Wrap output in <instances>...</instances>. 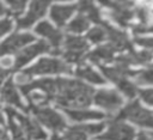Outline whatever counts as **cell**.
Wrapping results in <instances>:
<instances>
[{
  "mask_svg": "<svg viewBox=\"0 0 153 140\" xmlns=\"http://www.w3.org/2000/svg\"><path fill=\"white\" fill-rule=\"evenodd\" d=\"M105 123L98 124H79L67 128L63 134V140H86L90 135H96L103 130Z\"/></svg>",
  "mask_w": 153,
  "mask_h": 140,
  "instance_id": "5bb4252c",
  "label": "cell"
},
{
  "mask_svg": "<svg viewBox=\"0 0 153 140\" xmlns=\"http://www.w3.org/2000/svg\"><path fill=\"white\" fill-rule=\"evenodd\" d=\"M147 10V16H148V20H153V5L146 7Z\"/></svg>",
  "mask_w": 153,
  "mask_h": 140,
  "instance_id": "d6a6232c",
  "label": "cell"
},
{
  "mask_svg": "<svg viewBox=\"0 0 153 140\" xmlns=\"http://www.w3.org/2000/svg\"><path fill=\"white\" fill-rule=\"evenodd\" d=\"M140 96H141V99L149 104V105H153V89H147V90H143L140 92Z\"/></svg>",
  "mask_w": 153,
  "mask_h": 140,
  "instance_id": "f546056e",
  "label": "cell"
},
{
  "mask_svg": "<svg viewBox=\"0 0 153 140\" xmlns=\"http://www.w3.org/2000/svg\"><path fill=\"white\" fill-rule=\"evenodd\" d=\"M135 130L127 123H124L121 118L111 121L109 123L108 130L98 136L99 140H134Z\"/></svg>",
  "mask_w": 153,
  "mask_h": 140,
  "instance_id": "ba28073f",
  "label": "cell"
},
{
  "mask_svg": "<svg viewBox=\"0 0 153 140\" xmlns=\"http://www.w3.org/2000/svg\"><path fill=\"white\" fill-rule=\"evenodd\" d=\"M10 74V72L8 71H5V69H2L1 67H0V89H1V86H2V84L5 83V79L7 78V75Z\"/></svg>",
  "mask_w": 153,
  "mask_h": 140,
  "instance_id": "4dcf8cb0",
  "label": "cell"
},
{
  "mask_svg": "<svg viewBox=\"0 0 153 140\" xmlns=\"http://www.w3.org/2000/svg\"><path fill=\"white\" fill-rule=\"evenodd\" d=\"M76 10V5H54L50 8V18L56 25L62 26Z\"/></svg>",
  "mask_w": 153,
  "mask_h": 140,
  "instance_id": "e0dca14e",
  "label": "cell"
},
{
  "mask_svg": "<svg viewBox=\"0 0 153 140\" xmlns=\"http://www.w3.org/2000/svg\"><path fill=\"white\" fill-rule=\"evenodd\" d=\"M88 24H90V20H88L85 16H82V14L79 13V14L69 23V25H68V31L76 32V34L82 32V31H85V30L88 28Z\"/></svg>",
  "mask_w": 153,
  "mask_h": 140,
  "instance_id": "7402d4cb",
  "label": "cell"
},
{
  "mask_svg": "<svg viewBox=\"0 0 153 140\" xmlns=\"http://www.w3.org/2000/svg\"><path fill=\"white\" fill-rule=\"evenodd\" d=\"M63 47H65L63 57L66 59V61L69 62H80L86 50L88 49V44L82 37H76L71 35L66 36L63 41Z\"/></svg>",
  "mask_w": 153,
  "mask_h": 140,
  "instance_id": "8992f818",
  "label": "cell"
},
{
  "mask_svg": "<svg viewBox=\"0 0 153 140\" xmlns=\"http://www.w3.org/2000/svg\"><path fill=\"white\" fill-rule=\"evenodd\" d=\"M102 5L110 8L109 16L121 26H127L134 17L133 4L130 1H100Z\"/></svg>",
  "mask_w": 153,
  "mask_h": 140,
  "instance_id": "5b68a950",
  "label": "cell"
},
{
  "mask_svg": "<svg viewBox=\"0 0 153 140\" xmlns=\"http://www.w3.org/2000/svg\"><path fill=\"white\" fill-rule=\"evenodd\" d=\"M137 140H153V134H147L145 132H141L137 136Z\"/></svg>",
  "mask_w": 153,
  "mask_h": 140,
  "instance_id": "1f68e13d",
  "label": "cell"
},
{
  "mask_svg": "<svg viewBox=\"0 0 153 140\" xmlns=\"http://www.w3.org/2000/svg\"><path fill=\"white\" fill-rule=\"evenodd\" d=\"M75 75L79 78L86 79L93 84H105L106 83V80L100 74H98L96 71H93L90 66H86V65L79 66L75 71Z\"/></svg>",
  "mask_w": 153,
  "mask_h": 140,
  "instance_id": "ffe728a7",
  "label": "cell"
},
{
  "mask_svg": "<svg viewBox=\"0 0 153 140\" xmlns=\"http://www.w3.org/2000/svg\"><path fill=\"white\" fill-rule=\"evenodd\" d=\"M13 28V22L10 18L0 19V37L5 36L7 32H10Z\"/></svg>",
  "mask_w": 153,
  "mask_h": 140,
  "instance_id": "f1b7e54d",
  "label": "cell"
},
{
  "mask_svg": "<svg viewBox=\"0 0 153 140\" xmlns=\"http://www.w3.org/2000/svg\"><path fill=\"white\" fill-rule=\"evenodd\" d=\"M25 6H26V1H7L6 11L11 16L17 17L24 12Z\"/></svg>",
  "mask_w": 153,
  "mask_h": 140,
  "instance_id": "484cf974",
  "label": "cell"
},
{
  "mask_svg": "<svg viewBox=\"0 0 153 140\" xmlns=\"http://www.w3.org/2000/svg\"><path fill=\"white\" fill-rule=\"evenodd\" d=\"M115 84L117 85V87H118L127 97H129V98L135 97V95H136V86H135L131 81H129L128 78H121V79H118Z\"/></svg>",
  "mask_w": 153,
  "mask_h": 140,
  "instance_id": "cb8c5ba5",
  "label": "cell"
},
{
  "mask_svg": "<svg viewBox=\"0 0 153 140\" xmlns=\"http://www.w3.org/2000/svg\"><path fill=\"white\" fill-rule=\"evenodd\" d=\"M35 41V36L29 32H18L11 35L8 38L0 43V57L5 55H10L12 53H17L24 45Z\"/></svg>",
  "mask_w": 153,
  "mask_h": 140,
  "instance_id": "30bf717a",
  "label": "cell"
},
{
  "mask_svg": "<svg viewBox=\"0 0 153 140\" xmlns=\"http://www.w3.org/2000/svg\"><path fill=\"white\" fill-rule=\"evenodd\" d=\"M0 99H1V102L6 103L8 105L26 110V108L23 104V102L20 99V96H19V93L17 91V87H16L14 83L12 81V79H8L2 84L1 90H0Z\"/></svg>",
  "mask_w": 153,
  "mask_h": 140,
  "instance_id": "2e32d148",
  "label": "cell"
},
{
  "mask_svg": "<svg viewBox=\"0 0 153 140\" xmlns=\"http://www.w3.org/2000/svg\"><path fill=\"white\" fill-rule=\"evenodd\" d=\"M134 77H135L136 81L141 85L153 84V63L149 65L146 69H142L140 72H135Z\"/></svg>",
  "mask_w": 153,
  "mask_h": 140,
  "instance_id": "d4e9b609",
  "label": "cell"
},
{
  "mask_svg": "<svg viewBox=\"0 0 153 140\" xmlns=\"http://www.w3.org/2000/svg\"><path fill=\"white\" fill-rule=\"evenodd\" d=\"M134 42L136 44L143 47L148 51L153 50V37H135L134 38Z\"/></svg>",
  "mask_w": 153,
  "mask_h": 140,
  "instance_id": "83f0119b",
  "label": "cell"
},
{
  "mask_svg": "<svg viewBox=\"0 0 153 140\" xmlns=\"http://www.w3.org/2000/svg\"><path fill=\"white\" fill-rule=\"evenodd\" d=\"M93 101L97 105L110 112L117 111L123 104L122 97L115 90H99L93 95Z\"/></svg>",
  "mask_w": 153,
  "mask_h": 140,
  "instance_id": "8fae6325",
  "label": "cell"
},
{
  "mask_svg": "<svg viewBox=\"0 0 153 140\" xmlns=\"http://www.w3.org/2000/svg\"><path fill=\"white\" fill-rule=\"evenodd\" d=\"M53 140H60V139H59V138H57V136H56V135H55V136H54V138H53Z\"/></svg>",
  "mask_w": 153,
  "mask_h": 140,
  "instance_id": "d590c367",
  "label": "cell"
},
{
  "mask_svg": "<svg viewBox=\"0 0 153 140\" xmlns=\"http://www.w3.org/2000/svg\"><path fill=\"white\" fill-rule=\"evenodd\" d=\"M120 118H128L140 127L153 128V114L142 108L137 101L128 104L121 112Z\"/></svg>",
  "mask_w": 153,
  "mask_h": 140,
  "instance_id": "3957f363",
  "label": "cell"
},
{
  "mask_svg": "<svg viewBox=\"0 0 153 140\" xmlns=\"http://www.w3.org/2000/svg\"><path fill=\"white\" fill-rule=\"evenodd\" d=\"M79 13L85 16L88 20H92L97 24L102 23V18H100V13L99 10L91 2V1H81L79 5Z\"/></svg>",
  "mask_w": 153,
  "mask_h": 140,
  "instance_id": "44dd1931",
  "label": "cell"
},
{
  "mask_svg": "<svg viewBox=\"0 0 153 140\" xmlns=\"http://www.w3.org/2000/svg\"><path fill=\"white\" fill-rule=\"evenodd\" d=\"M7 121H8V128L12 134V140H25V132L23 130L22 126L11 116L7 115Z\"/></svg>",
  "mask_w": 153,
  "mask_h": 140,
  "instance_id": "603a6c76",
  "label": "cell"
},
{
  "mask_svg": "<svg viewBox=\"0 0 153 140\" xmlns=\"http://www.w3.org/2000/svg\"><path fill=\"white\" fill-rule=\"evenodd\" d=\"M47 51H50V47L44 41H38L35 44H31L27 48H24L23 50L18 51L17 55H16V57L13 59L14 60L13 71L19 69L20 67H23L24 65H26L27 62H30L37 55H39L42 53H47Z\"/></svg>",
  "mask_w": 153,
  "mask_h": 140,
  "instance_id": "9c48e42d",
  "label": "cell"
},
{
  "mask_svg": "<svg viewBox=\"0 0 153 140\" xmlns=\"http://www.w3.org/2000/svg\"><path fill=\"white\" fill-rule=\"evenodd\" d=\"M48 6H49V1H32L30 4L27 13L23 18H19L17 20L18 28L20 29L30 28L33 23H36L38 19H41L45 14Z\"/></svg>",
  "mask_w": 153,
  "mask_h": 140,
  "instance_id": "9a60e30c",
  "label": "cell"
},
{
  "mask_svg": "<svg viewBox=\"0 0 153 140\" xmlns=\"http://www.w3.org/2000/svg\"><path fill=\"white\" fill-rule=\"evenodd\" d=\"M5 13H7V11H6V6L2 5V4L0 2V16H2V14H5Z\"/></svg>",
  "mask_w": 153,
  "mask_h": 140,
  "instance_id": "836d02e7",
  "label": "cell"
},
{
  "mask_svg": "<svg viewBox=\"0 0 153 140\" xmlns=\"http://www.w3.org/2000/svg\"><path fill=\"white\" fill-rule=\"evenodd\" d=\"M71 66L60 59H50L43 57L38 60L33 66L29 67L24 71L30 78L32 75H41V74H57V73H71Z\"/></svg>",
  "mask_w": 153,
  "mask_h": 140,
  "instance_id": "7a4b0ae2",
  "label": "cell"
},
{
  "mask_svg": "<svg viewBox=\"0 0 153 140\" xmlns=\"http://www.w3.org/2000/svg\"><path fill=\"white\" fill-rule=\"evenodd\" d=\"M105 37H106V32L102 26H96V28L91 29L87 34V38L93 43H99V42L104 41Z\"/></svg>",
  "mask_w": 153,
  "mask_h": 140,
  "instance_id": "4316f807",
  "label": "cell"
},
{
  "mask_svg": "<svg viewBox=\"0 0 153 140\" xmlns=\"http://www.w3.org/2000/svg\"><path fill=\"white\" fill-rule=\"evenodd\" d=\"M35 31L43 36L44 38L48 39L49 42V47L50 49H53L50 53L51 54H60V45L62 43V34L55 29L49 22H41L36 28H35Z\"/></svg>",
  "mask_w": 153,
  "mask_h": 140,
  "instance_id": "4fadbf2b",
  "label": "cell"
},
{
  "mask_svg": "<svg viewBox=\"0 0 153 140\" xmlns=\"http://www.w3.org/2000/svg\"><path fill=\"white\" fill-rule=\"evenodd\" d=\"M99 26H102L105 32H106V37L109 38V44L116 50H129L133 51L131 44L126 35V32L120 31L118 29H115L114 26H111L110 24L105 23L104 20H102V23L99 24Z\"/></svg>",
  "mask_w": 153,
  "mask_h": 140,
  "instance_id": "7c38bea8",
  "label": "cell"
},
{
  "mask_svg": "<svg viewBox=\"0 0 153 140\" xmlns=\"http://www.w3.org/2000/svg\"><path fill=\"white\" fill-rule=\"evenodd\" d=\"M6 114L11 115L22 126L23 130L25 132V135H27V136H30L31 139H35V140H44V139H47L45 132L39 127V124L35 120H31L30 117L19 114L18 111H16L12 108H6Z\"/></svg>",
  "mask_w": 153,
  "mask_h": 140,
  "instance_id": "52a82bcc",
  "label": "cell"
},
{
  "mask_svg": "<svg viewBox=\"0 0 153 140\" xmlns=\"http://www.w3.org/2000/svg\"><path fill=\"white\" fill-rule=\"evenodd\" d=\"M115 51L116 50L110 44L102 45V47H98L97 49H94L93 51H91L87 55V59L91 60L92 62L102 66V62H110L114 59Z\"/></svg>",
  "mask_w": 153,
  "mask_h": 140,
  "instance_id": "ac0fdd59",
  "label": "cell"
},
{
  "mask_svg": "<svg viewBox=\"0 0 153 140\" xmlns=\"http://www.w3.org/2000/svg\"><path fill=\"white\" fill-rule=\"evenodd\" d=\"M66 115L73 121H86V120H100L104 117V114L96 110L86 109H63Z\"/></svg>",
  "mask_w": 153,
  "mask_h": 140,
  "instance_id": "d6986e66",
  "label": "cell"
},
{
  "mask_svg": "<svg viewBox=\"0 0 153 140\" xmlns=\"http://www.w3.org/2000/svg\"><path fill=\"white\" fill-rule=\"evenodd\" d=\"M94 95L92 87L82 84L79 80L56 79V91L54 101L62 109H75L91 104Z\"/></svg>",
  "mask_w": 153,
  "mask_h": 140,
  "instance_id": "6da1fadb",
  "label": "cell"
},
{
  "mask_svg": "<svg viewBox=\"0 0 153 140\" xmlns=\"http://www.w3.org/2000/svg\"><path fill=\"white\" fill-rule=\"evenodd\" d=\"M31 111L41 123L51 129L54 133H59L66 128V121L63 120V117L51 108H31Z\"/></svg>",
  "mask_w": 153,
  "mask_h": 140,
  "instance_id": "277c9868",
  "label": "cell"
},
{
  "mask_svg": "<svg viewBox=\"0 0 153 140\" xmlns=\"http://www.w3.org/2000/svg\"><path fill=\"white\" fill-rule=\"evenodd\" d=\"M4 122H5V118H4V115L0 112V126H2L4 124Z\"/></svg>",
  "mask_w": 153,
  "mask_h": 140,
  "instance_id": "e575fe53",
  "label": "cell"
}]
</instances>
